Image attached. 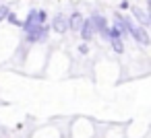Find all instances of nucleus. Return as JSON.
<instances>
[{"mask_svg":"<svg viewBox=\"0 0 151 138\" xmlns=\"http://www.w3.org/2000/svg\"><path fill=\"white\" fill-rule=\"evenodd\" d=\"M124 29H126V35H130L137 43L149 46V33H147V29L141 27V25H137L134 19H126L124 17Z\"/></svg>","mask_w":151,"mask_h":138,"instance_id":"1","label":"nucleus"},{"mask_svg":"<svg viewBox=\"0 0 151 138\" xmlns=\"http://www.w3.org/2000/svg\"><path fill=\"white\" fill-rule=\"evenodd\" d=\"M91 23H93V29H95V33H99V35H104V39H108V21H106V17L104 15H99V13H93L91 15Z\"/></svg>","mask_w":151,"mask_h":138,"instance_id":"2","label":"nucleus"},{"mask_svg":"<svg viewBox=\"0 0 151 138\" xmlns=\"http://www.w3.org/2000/svg\"><path fill=\"white\" fill-rule=\"evenodd\" d=\"M52 29H54L56 33H66V31H68V21H66V15H64V13L54 15V19H52Z\"/></svg>","mask_w":151,"mask_h":138,"instance_id":"3","label":"nucleus"},{"mask_svg":"<svg viewBox=\"0 0 151 138\" xmlns=\"http://www.w3.org/2000/svg\"><path fill=\"white\" fill-rule=\"evenodd\" d=\"M21 27L25 29V33H27V31H33L35 27H42L40 17H37V11H35V9H31V11H29V15H27V19H25V23H23Z\"/></svg>","mask_w":151,"mask_h":138,"instance_id":"4","label":"nucleus"},{"mask_svg":"<svg viewBox=\"0 0 151 138\" xmlns=\"http://www.w3.org/2000/svg\"><path fill=\"white\" fill-rule=\"evenodd\" d=\"M81 37H83V41L87 43V41H91L93 39V35H95V29H93V23H91V19H83V25H81Z\"/></svg>","mask_w":151,"mask_h":138,"instance_id":"5","label":"nucleus"},{"mask_svg":"<svg viewBox=\"0 0 151 138\" xmlns=\"http://www.w3.org/2000/svg\"><path fill=\"white\" fill-rule=\"evenodd\" d=\"M132 19H137L134 23H139L141 27H149V15L143 11V9H139V6H132Z\"/></svg>","mask_w":151,"mask_h":138,"instance_id":"6","label":"nucleus"},{"mask_svg":"<svg viewBox=\"0 0 151 138\" xmlns=\"http://www.w3.org/2000/svg\"><path fill=\"white\" fill-rule=\"evenodd\" d=\"M66 21H68V29L70 31H79L81 25H83V15L81 13H73L70 17H66Z\"/></svg>","mask_w":151,"mask_h":138,"instance_id":"7","label":"nucleus"},{"mask_svg":"<svg viewBox=\"0 0 151 138\" xmlns=\"http://www.w3.org/2000/svg\"><path fill=\"white\" fill-rule=\"evenodd\" d=\"M110 43H112V50L116 52V54H122L124 52V43H122V39H108Z\"/></svg>","mask_w":151,"mask_h":138,"instance_id":"8","label":"nucleus"},{"mask_svg":"<svg viewBox=\"0 0 151 138\" xmlns=\"http://www.w3.org/2000/svg\"><path fill=\"white\" fill-rule=\"evenodd\" d=\"M6 21H9L11 25H15V27H21V25H23V23L19 21V17H17L15 13H9V15H6Z\"/></svg>","mask_w":151,"mask_h":138,"instance_id":"9","label":"nucleus"},{"mask_svg":"<svg viewBox=\"0 0 151 138\" xmlns=\"http://www.w3.org/2000/svg\"><path fill=\"white\" fill-rule=\"evenodd\" d=\"M9 13H11V11H9V6H4V4H0V21H4Z\"/></svg>","mask_w":151,"mask_h":138,"instance_id":"10","label":"nucleus"},{"mask_svg":"<svg viewBox=\"0 0 151 138\" xmlns=\"http://www.w3.org/2000/svg\"><path fill=\"white\" fill-rule=\"evenodd\" d=\"M79 54H83V56H87V54H89V48H87V43H81V46H79Z\"/></svg>","mask_w":151,"mask_h":138,"instance_id":"11","label":"nucleus"},{"mask_svg":"<svg viewBox=\"0 0 151 138\" xmlns=\"http://www.w3.org/2000/svg\"><path fill=\"white\" fill-rule=\"evenodd\" d=\"M120 9H122V11H126V9H130V6H128V2H126V0H122V2H120Z\"/></svg>","mask_w":151,"mask_h":138,"instance_id":"12","label":"nucleus"}]
</instances>
